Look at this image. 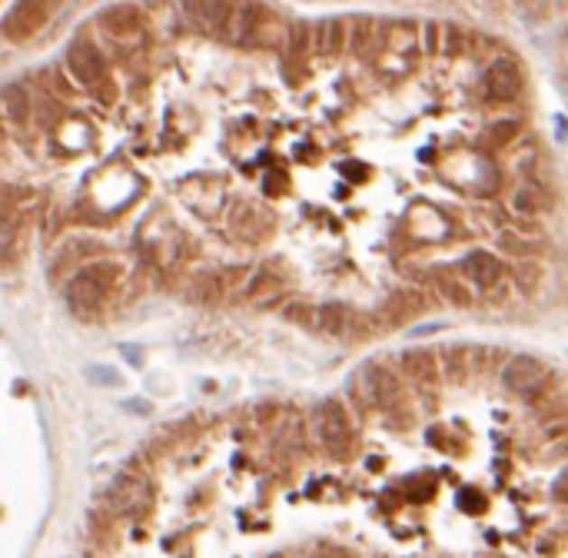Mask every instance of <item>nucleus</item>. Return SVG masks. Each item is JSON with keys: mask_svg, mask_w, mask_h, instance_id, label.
I'll return each mask as SVG.
<instances>
[{"mask_svg": "<svg viewBox=\"0 0 568 558\" xmlns=\"http://www.w3.org/2000/svg\"><path fill=\"white\" fill-rule=\"evenodd\" d=\"M459 506L469 508V512H482V508H486V498L479 496L476 488H465L462 496H459Z\"/></svg>", "mask_w": 568, "mask_h": 558, "instance_id": "nucleus-30", "label": "nucleus"}, {"mask_svg": "<svg viewBox=\"0 0 568 558\" xmlns=\"http://www.w3.org/2000/svg\"><path fill=\"white\" fill-rule=\"evenodd\" d=\"M498 249H502V253H512V256H522V259H526L528 243L518 237V233H502V237H498Z\"/></svg>", "mask_w": 568, "mask_h": 558, "instance_id": "nucleus-28", "label": "nucleus"}, {"mask_svg": "<svg viewBox=\"0 0 568 558\" xmlns=\"http://www.w3.org/2000/svg\"><path fill=\"white\" fill-rule=\"evenodd\" d=\"M154 506V488L146 482L144 472H124L110 488V508L124 518H144Z\"/></svg>", "mask_w": 568, "mask_h": 558, "instance_id": "nucleus-4", "label": "nucleus"}, {"mask_svg": "<svg viewBox=\"0 0 568 558\" xmlns=\"http://www.w3.org/2000/svg\"><path fill=\"white\" fill-rule=\"evenodd\" d=\"M486 90L496 100H516L522 93V67L508 57H498L486 67Z\"/></svg>", "mask_w": 568, "mask_h": 558, "instance_id": "nucleus-11", "label": "nucleus"}, {"mask_svg": "<svg viewBox=\"0 0 568 558\" xmlns=\"http://www.w3.org/2000/svg\"><path fill=\"white\" fill-rule=\"evenodd\" d=\"M352 53L356 57H362V60H369L372 51L379 47V33H376V21H369V17H359V21L352 23Z\"/></svg>", "mask_w": 568, "mask_h": 558, "instance_id": "nucleus-21", "label": "nucleus"}, {"mask_svg": "<svg viewBox=\"0 0 568 558\" xmlns=\"http://www.w3.org/2000/svg\"><path fill=\"white\" fill-rule=\"evenodd\" d=\"M425 33H429V41H425V51L433 53L435 47H439V43H435V23H429V27H425Z\"/></svg>", "mask_w": 568, "mask_h": 558, "instance_id": "nucleus-32", "label": "nucleus"}, {"mask_svg": "<svg viewBox=\"0 0 568 558\" xmlns=\"http://www.w3.org/2000/svg\"><path fill=\"white\" fill-rule=\"evenodd\" d=\"M459 269H462V276L469 279L472 286H479V290H492L498 279H502V263H498L489 249H472V253L459 263Z\"/></svg>", "mask_w": 568, "mask_h": 558, "instance_id": "nucleus-13", "label": "nucleus"}, {"mask_svg": "<svg viewBox=\"0 0 568 558\" xmlns=\"http://www.w3.org/2000/svg\"><path fill=\"white\" fill-rule=\"evenodd\" d=\"M126 413L146 415V413H150V405H146V403H144V399H130V403H126Z\"/></svg>", "mask_w": 568, "mask_h": 558, "instance_id": "nucleus-31", "label": "nucleus"}, {"mask_svg": "<svg viewBox=\"0 0 568 558\" xmlns=\"http://www.w3.org/2000/svg\"><path fill=\"white\" fill-rule=\"evenodd\" d=\"M17 243V219L11 213H0V256H7Z\"/></svg>", "mask_w": 568, "mask_h": 558, "instance_id": "nucleus-27", "label": "nucleus"}, {"mask_svg": "<svg viewBox=\"0 0 568 558\" xmlns=\"http://www.w3.org/2000/svg\"><path fill=\"white\" fill-rule=\"evenodd\" d=\"M555 4H565V0H555Z\"/></svg>", "mask_w": 568, "mask_h": 558, "instance_id": "nucleus-34", "label": "nucleus"}, {"mask_svg": "<svg viewBox=\"0 0 568 558\" xmlns=\"http://www.w3.org/2000/svg\"><path fill=\"white\" fill-rule=\"evenodd\" d=\"M542 279H545V266L535 263V259H518L516 263V286L522 296H535L538 286H542Z\"/></svg>", "mask_w": 568, "mask_h": 558, "instance_id": "nucleus-22", "label": "nucleus"}, {"mask_svg": "<svg viewBox=\"0 0 568 558\" xmlns=\"http://www.w3.org/2000/svg\"><path fill=\"white\" fill-rule=\"evenodd\" d=\"M269 11H263L253 0H233V11L223 27V41L227 43H249L259 33V23L266 21Z\"/></svg>", "mask_w": 568, "mask_h": 558, "instance_id": "nucleus-10", "label": "nucleus"}, {"mask_svg": "<svg viewBox=\"0 0 568 558\" xmlns=\"http://www.w3.org/2000/svg\"><path fill=\"white\" fill-rule=\"evenodd\" d=\"M229 11H233V0H183V17L193 31L207 37H223Z\"/></svg>", "mask_w": 568, "mask_h": 558, "instance_id": "nucleus-8", "label": "nucleus"}, {"mask_svg": "<svg viewBox=\"0 0 568 558\" xmlns=\"http://www.w3.org/2000/svg\"><path fill=\"white\" fill-rule=\"evenodd\" d=\"M316 312H320V306H312V302H290V306L283 310V320L293 322V326H300V330L316 332Z\"/></svg>", "mask_w": 568, "mask_h": 558, "instance_id": "nucleus-25", "label": "nucleus"}, {"mask_svg": "<svg viewBox=\"0 0 568 558\" xmlns=\"http://www.w3.org/2000/svg\"><path fill=\"white\" fill-rule=\"evenodd\" d=\"M439 362H442V376L449 383L462 386L469 379V349L465 346H445V349H439Z\"/></svg>", "mask_w": 568, "mask_h": 558, "instance_id": "nucleus-20", "label": "nucleus"}, {"mask_svg": "<svg viewBox=\"0 0 568 558\" xmlns=\"http://www.w3.org/2000/svg\"><path fill=\"white\" fill-rule=\"evenodd\" d=\"M516 134H518V124H516V120H498V124L489 126L486 140L492 146H506V144H512V136H516Z\"/></svg>", "mask_w": 568, "mask_h": 558, "instance_id": "nucleus-26", "label": "nucleus"}, {"mask_svg": "<svg viewBox=\"0 0 568 558\" xmlns=\"http://www.w3.org/2000/svg\"><path fill=\"white\" fill-rule=\"evenodd\" d=\"M429 310V296L419 290H396L383 306V326H403L405 320H413L419 312Z\"/></svg>", "mask_w": 568, "mask_h": 558, "instance_id": "nucleus-12", "label": "nucleus"}, {"mask_svg": "<svg viewBox=\"0 0 568 558\" xmlns=\"http://www.w3.org/2000/svg\"><path fill=\"white\" fill-rule=\"evenodd\" d=\"M435 290H439V296H442L445 302H452L459 310L472 306V293L465 290V279H452L442 273V276H435Z\"/></svg>", "mask_w": 568, "mask_h": 558, "instance_id": "nucleus-23", "label": "nucleus"}, {"mask_svg": "<svg viewBox=\"0 0 568 558\" xmlns=\"http://www.w3.org/2000/svg\"><path fill=\"white\" fill-rule=\"evenodd\" d=\"M442 326H419L415 332H409V336H429V332H439Z\"/></svg>", "mask_w": 568, "mask_h": 558, "instance_id": "nucleus-33", "label": "nucleus"}, {"mask_svg": "<svg viewBox=\"0 0 568 558\" xmlns=\"http://www.w3.org/2000/svg\"><path fill=\"white\" fill-rule=\"evenodd\" d=\"M316 435H320L322 449L336 459H346L352 449V423L349 413L340 399H326V403L316 409Z\"/></svg>", "mask_w": 568, "mask_h": 558, "instance_id": "nucleus-3", "label": "nucleus"}, {"mask_svg": "<svg viewBox=\"0 0 568 558\" xmlns=\"http://www.w3.org/2000/svg\"><path fill=\"white\" fill-rule=\"evenodd\" d=\"M283 293H286V283H283V276H276L269 266L256 269V273L247 279V286H243L247 302H256V306H269V302L283 300Z\"/></svg>", "mask_w": 568, "mask_h": 558, "instance_id": "nucleus-15", "label": "nucleus"}, {"mask_svg": "<svg viewBox=\"0 0 568 558\" xmlns=\"http://www.w3.org/2000/svg\"><path fill=\"white\" fill-rule=\"evenodd\" d=\"M67 70L80 87H104L107 80V60L100 47L93 41H73L67 51Z\"/></svg>", "mask_w": 568, "mask_h": 558, "instance_id": "nucleus-6", "label": "nucleus"}, {"mask_svg": "<svg viewBox=\"0 0 568 558\" xmlns=\"http://www.w3.org/2000/svg\"><path fill=\"white\" fill-rule=\"evenodd\" d=\"M512 209H516L518 217H538L545 209V200H542V193H538L535 186H518L516 197H512Z\"/></svg>", "mask_w": 568, "mask_h": 558, "instance_id": "nucleus-24", "label": "nucleus"}, {"mask_svg": "<svg viewBox=\"0 0 568 558\" xmlns=\"http://www.w3.org/2000/svg\"><path fill=\"white\" fill-rule=\"evenodd\" d=\"M47 17H51V0H17L4 21V33L11 41H27L47 23Z\"/></svg>", "mask_w": 568, "mask_h": 558, "instance_id": "nucleus-9", "label": "nucleus"}, {"mask_svg": "<svg viewBox=\"0 0 568 558\" xmlns=\"http://www.w3.org/2000/svg\"><path fill=\"white\" fill-rule=\"evenodd\" d=\"M352 316H356V312H352L349 306L326 302V306H320V312H316V332H322V336H346V332L352 330Z\"/></svg>", "mask_w": 568, "mask_h": 558, "instance_id": "nucleus-17", "label": "nucleus"}, {"mask_svg": "<svg viewBox=\"0 0 568 558\" xmlns=\"http://www.w3.org/2000/svg\"><path fill=\"white\" fill-rule=\"evenodd\" d=\"M223 293H227L223 273H203V276H197L193 283H190V290H186V300L197 302V306H219Z\"/></svg>", "mask_w": 568, "mask_h": 558, "instance_id": "nucleus-18", "label": "nucleus"}, {"mask_svg": "<svg viewBox=\"0 0 568 558\" xmlns=\"http://www.w3.org/2000/svg\"><path fill=\"white\" fill-rule=\"evenodd\" d=\"M229 233L243 243H263V239L273 233V219L263 207L249 203V200H239L229 207Z\"/></svg>", "mask_w": 568, "mask_h": 558, "instance_id": "nucleus-7", "label": "nucleus"}, {"mask_svg": "<svg viewBox=\"0 0 568 558\" xmlns=\"http://www.w3.org/2000/svg\"><path fill=\"white\" fill-rule=\"evenodd\" d=\"M399 376L405 379V386H415L419 393H435L442 383V362L439 352L433 349H409L399 356Z\"/></svg>", "mask_w": 568, "mask_h": 558, "instance_id": "nucleus-5", "label": "nucleus"}, {"mask_svg": "<svg viewBox=\"0 0 568 558\" xmlns=\"http://www.w3.org/2000/svg\"><path fill=\"white\" fill-rule=\"evenodd\" d=\"M498 379H502V386H506L508 393L522 395V399H535V395L545 393L548 383H552V366L542 362L538 356L518 352V356H512V359L502 366Z\"/></svg>", "mask_w": 568, "mask_h": 558, "instance_id": "nucleus-2", "label": "nucleus"}, {"mask_svg": "<svg viewBox=\"0 0 568 558\" xmlns=\"http://www.w3.org/2000/svg\"><path fill=\"white\" fill-rule=\"evenodd\" d=\"M0 110H4V120H11L14 126H27L31 124L33 104H31V93L21 83H11L4 97H0Z\"/></svg>", "mask_w": 568, "mask_h": 558, "instance_id": "nucleus-16", "label": "nucleus"}, {"mask_svg": "<svg viewBox=\"0 0 568 558\" xmlns=\"http://www.w3.org/2000/svg\"><path fill=\"white\" fill-rule=\"evenodd\" d=\"M116 279H120V269H116V263H110V259L87 263V266H80L73 273L70 283H67V290H63L67 306H70L73 312H80V316H90V312L100 310L107 302V296L114 293Z\"/></svg>", "mask_w": 568, "mask_h": 558, "instance_id": "nucleus-1", "label": "nucleus"}, {"mask_svg": "<svg viewBox=\"0 0 568 558\" xmlns=\"http://www.w3.org/2000/svg\"><path fill=\"white\" fill-rule=\"evenodd\" d=\"M100 27H104L114 41H136L140 31H144V21H140V11H136L134 4H116L110 11L100 14Z\"/></svg>", "mask_w": 568, "mask_h": 558, "instance_id": "nucleus-14", "label": "nucleus"}, {"mask_svg": "<svg viewBox=\"0 0 568 558\" xmlns=\"http://www.w3.org/2000/svg\"><path fill=\"white\" fill-rule=\"evenodd\" d=\"M342 43H346V31H342V21H320L312 27V47L326 57H336L342 51Z\"/></svg>", "mask_w": 568, "mask_h": 558, "instance_id": "nucleus-19", "label": "nucleus"}, {"mask_svg": "<svg viewBox=\"0 0 568 558\" xmlns=\"http://www.w3.org/2000/svg\"><path fill=\"white\" fill-rule=\"evenodd\" d=\"M87 376H90L97 386H110V389H114V386H120V372L110 369V366H90V369H87Z\"/></svg>", "mask_w": 568, "mask_h": 558, "instance_id": "nucleus-29", "label": "nucleus"}]
</instances>
